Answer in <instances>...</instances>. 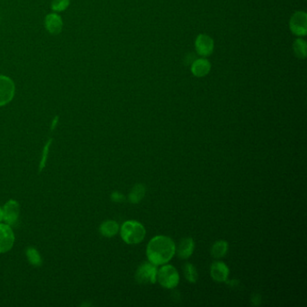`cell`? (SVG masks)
Segmentation results:
<instances>
[{
	"label": "cell",
	"mask_w": 307,
	"mask_h": 307,
	"mask_svg": "<svg viewBox=\"0 0 307 307\" xmlns=\"http://www.w3.org/2000/svg\"><path fill=\"white\" fill-rule=\"evenodd\" d=\"M176 253V244L171 238L159 235L148 243L146 255L148 260L155 266L167 264Z\"/></svg>",
	"instance_id": "obj_1"
},
{
	"label": "cell",
	"mask_w": 307,
	"mask_h": 307,
	"mask_svg": "<svg viewBox=\"0 0 307 307\" xmlns=\"http://www.w3.org/2000/svg\"><path fill=\"white\" fill-rule=\"evenodd\" d=\"M119 231L123 242L127 244H138L143 242L146 236L144 226L139 222L134 220L123 223Z\"/></svg>",
	"instance_id": "obj_2"
},
{
	"label": "cell",
	"mask_w": 307,
	"mask_h": 307,
	"mask_svg": "<svg viewBox=\"0 0 307 307\" xmlns=\"http://www.w3.org/2000/svg\"><path fill=\"white\" fill-rule=\"evenodd\" d=\"M157 280L161 287L173 289L180 283V274L171 265H163L157 272Z\"/></svg>",
	"instance_id": "obj_3"
},
{
	"label": "cell",
	"mask_w": 307,
	"mask_h": 307,
	"mask_svg": "<svg viewBox=\"0 0 307 307\" xmlns=\"http://www.w3.org/2000/svg\"><path fill=\"white\" fill-rule=\"evenodd\" d=\"M157 266L152 262L146 261L142 263L136 273V279L141 285H152L157 280Z\"/></svg>",
	"instance_id": "obj_4"
},
{
	"label": "cell",
	"mask_w": 307,
	"mask_h": 307,
	"mask_svg": "<svg viewBox=\"0 0 307 307\" xmlns=\"http://www.w3.org/2000/svg\"><path fill=\"white\" fill-rule=\"evenodd\" d=\"M16 94V85L11 78L0 75V107H4L12 101Z\"/></svg>",
	"instance_id": "obj_5"
},
{
	"label": "cell",
	"mask_w": 307,
	"mask_h": 307,
	"mask_svg": "<svg viewBox=\"0 0 307 307\" xmlns=\"http://www.w3.org/2000/svg\"><path fill=\"white\" fill-rule=\"evenodd\" d=\"M15 234L8 224L0 223V254L9 252L15 243Z\"/></svg>",
	"instance_id": "obj_6"
},
{
	"label": "cell",
	"mask_w": 307,
	"mask_h": 307,
	"mask_svg": "<svg viewBox=\"0 0 307 307\" xmlns=\"http://www.w3.org/2000/svg\"><path fill=\"white\" fill-rule=\"evenodd\" d=\"M2 210H3V221L9 226H15L18 221L20 214L19 203L14 199L9 200L2 207Z\"/></svg>",
	"instance_id": "obj_7"
},
{
	"label": "cell",
	"mask_w": 307,
	"mask_h": 307,
	"mask_svg": "<svg viewBox=\"0 0 307 307\" xmlns=\"http://www.w3.org/2000/svg\"><path fill=\"white\" fill-rule=\"evenodd\" d=\"M292 33L298 36H304L307 33V17L304 12H296L291 17Z\"/></svg>",
	"instance_id": "obj_8"
},
{
	"label": "cell",
	"mask_w": 307,
	"mask_h": 307,
	"mask_svg": "<svg viewBox=\"0 0 307 307\" xmlns=\"http://www.w3.org/2000/svg\"><path fill=\"white\" fill-rule=\"evenodd\" d=\"M212 279L216 282H226L229 277V268L225 262L214 261L210 268Z\"/></svg>",
	"instance_id": "obj_9"
},
{
	"label": "cell",
	"mask_w": 307,
	"mask_h": 307,
	"mask_svg": "<svg viewBox=\"0 0 307 307\" xmlns=\"http://www.w3.org/2000/svg\"><path fill=\"white\" fill-rule=\"evenodd\" d=\"M45 25L48 33L53 35H57L62 33L63 28V21L56 13H51L46 16Z\"/></svg>",
	"instance_id": "obj_10"
},
{
	"label": "cell",
	"mask_w": 307,
	"mask_h": 307,
	"mask_svg": "<svg viewBox=\"0 0 307 307\" xmlns=\"http://www.w3.org/2000/svg\"><path fill=\"white\" fill-rule=\"evenodd\" d=\"M196 49L201 56H209L213 53V39L206 34L198 35L196 40Z\"/></svg>",
	"instance_id": "obj_11"
},
{
	"label": "cell",
	"mask_w": 307,
	"mask_h": 307,
	"mask_svg": "<svg viewBox=\"0 0 307 307\" xmlns=\"http://www.w3.org/2000/svg\"><path fill=\"white\" fill-rule=\"evenodd\" d=\"M194 250H195V242L192 238H184L179 243L178 250L176 249V251L178 252V256L181 259H187L192 255Z\"/></svg>",
	"instance_id": "obj_12"
},
{
	"label": "cell",
	"mask_w": 307,
	"mask_h": 307,
	"mask_svg": "<svg viewBox=\"0 0 307 307\" xmlns=\"http://www.w3.org/2000/svg\"><path fill=\"white\" fill-rule=\"evenodd\" d=\"M210 70H211L210 62L205 59H198L194 62L192 67H191L192 73L196 77H199V78L206 76L209 73Z\"/></svg>",
	"instance_id": "obj_13"
},
{
	"label": "cell",
	"mask_w": 307,
	"mask_h": 307,
	"mask_svg": "<svg viewBox=\"0 0 307 307\" xmlns=\"http://www.w3.org/2000/svg\"><path fill=\"white\" fill-rule=\"evenodd\" d=\"M120 226L118 223L114 220H107L103 222L99 227V232L104 237L112 238L118 234Z\"/></svg>",
	"instance_id": "obj_14"
},
{
	"label": "cell",
	"mask_w": 307,
	"mask_h": 307,
	"mask_svg": "<svg viewBox=\"0 0 307 307\" xmlns=\"http://www.w3.org/2000/svg\"><path fill=\"white\" fill-rule=\"evenodd\" d=\"M229 245L228 242L224 240H220L213 243V245L211 248V255L214 258H222L226 256L228 252Z\"/></svg>",
	"instance_id": "obj_15"
},
{
	"label": "cell",
	"mask_w": 307,
	"mask_h": 307,
	"mask_svg": "<svg viewBox=\"0 0 307 307\" xmlns=\"http://www.w3.org/2000/svg\"><path fill=\"white\" fill-rule=\"evenodd\" d=\"M145 193H146L145 186L144 184H137L131 189L128 199L131 204H138L144 199Z\"/></svg>",
	"instance_id": "obj_16"
},
{
	"label": "cell",
	"mask_w": 307,
	"mask_h": 307,
	"mask_svg": "<svg viewBox=\"0 0 307 307\" xmlns=\"http://www.w3.org/2000/svg\"><path fill=\"white\" fill-rule=\"evenodd\" d=\"M26 258L28 260L29 263L33 267H40L42 263L41 259V254L39 253V251L33 248V247H29L26 249L25 251Z\"/></svg>",
	"instance_id": "obj_17"
},
{
	"label": "cell",
	"mask_w": 307,
	"mask_h": 307,
	"mask_svg": "<svg viewBox=\"0 0 307 307\" xmlns=\"http://www.w3.org/2000/svg\"><path fill=\"white\" fill-rule=\"evenodd\" d=\"M184 274L189 282L196 283L198 279L197 269L191 263H186L184 266Z\"/></svg>",
	"instance_id": "obj_18"
},
{
	"label": "cell",
	"mask_w": 307,
	"mask_h": 307,
	"mask_svg": "<svg viewBox=\"0 0 307 307\" xmlns=\"http://www.w3.org/2000/svg\"><path fill=\"white\" fill-rule=\"evenodd\" d=\"M294 52L297 57L300 59H304L306 57V42L302 39L295 40V43L293 46Z\"/></svg>",
	"instance_id": "obj_19"
},
{
	"label": "cell",
	"mask_w": 307,
	"mask_h": 307,
	"mask_svg": "<svg viewBox=\"0 0 307 307\" xmlns=\"http://www.w3.org/2000/svg\"><path fill=\"white\" fill-rule=\"evenodd\" d=\"M70 4V0H53L51 8L54 12H63L69 8Z\"/></svg>",
	"instance_id": "obj_20"
},
{
	"label": "cell",
	"mask_w": 307,
	"mask_h": 307,
	"mask_svg": "<svg viewBox=\"0 0 307 307\" xmlns=\"http://www.w3.org/2000/svg\"><path fill=\"white\" fill-rule=\"evenodd\" d=\"M52 144V140H49V142L46 144V146L43 148V152L41 155V162H40V171L42 170V168L46 167V161L48 158V153H49L50 145Z\"/></svg>",
	"instance_id": "obj_21"
},
{
	"label": "cell",
	"mask_w": 307,
	"mask_h": 307,
	"mask_svg": "<svg viewBox=\"0 0 307 307\" xmlns=\"http://www.w3.org/2000/svg\"><path fill=\"white\" fill-rule=\"evenodd\" d=\"M111 199L113 202L115 203H122L125 199V197L123 196L122 193L118 192V191H115V192L112 193L111 195Z\"/></svg>",
	"instance_id": "obj_22"
},
{
	"label": "cell",
	"mask_w": 307,
	"mask_h": 307,
	"mask_svg": "<svg viewBox=\"0 0 307 307\" xmlns=\"http://www.w3.org/2000/svg\"><path fill=\"white\" fill-rule=\"evenodd\" d=\"M3 221V210H2V207L0 206V223Z\"/></svg>",
	"instance_id": "obj_23"
}]
</instances>
